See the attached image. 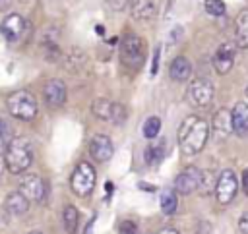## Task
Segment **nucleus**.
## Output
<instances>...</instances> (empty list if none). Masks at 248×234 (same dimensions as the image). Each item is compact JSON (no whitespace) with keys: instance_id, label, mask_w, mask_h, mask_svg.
Returning <instances> with one entry per match:
<instances>
[{"instance_id":"obj_1","label":"nucleus","mask_w":248,"mask_h":234,"mask_svg":"<svg viewBox=\"0 0 248 234\" xmlns=\"http://www.w3.org/2000/svg\"><path fill=\"white\" fill-rule=\"evenodd\" d=\"M209 126L200 116H186L178 128V145L184 155H196L205 147Z\"/></svg>"},{"instance_id":"obj_2","label":"nucleus","mask_w":248,"mask_h":234,"mask_svg":"<svg viewBox=\"0 0 248 234\" xmlns=\"http://www.w3.org/2000/svg\"><path fill=\"white\" fill-rule=\"evenodd\" d=\"M6 168L12 174L25 172L33 162V149L31 143L25 137H12V141L6 145Z\"/></svg>"},{"instance_id":"obj_3","label":"nucleus","mask_w":248,"mask_h":234,"mask_svg":"<svg viewBox=\"0 0 248 234\" xmlns=\"http://www.w3.org/2000/svg\"><path fill=\"white\" fill-rule=\"evenodd\" d=\"M6 106H8V112L17 120L27 122L37 116V99L33 97V93H29L25 89H19V91H14L12 95H8Z\"/></svg>"},{"instance_id":"obj_4","label":"nucleus","mask_w":248,"mask_h":234,"mask_svg":"<svg viewBox=\"0 0 248 234\" xmlns=\"http://www.w3.org/2000/svg\"><path fill=\"white\" fill-rule=\"evenodd\" d=\"M120 60L128 68H134V70L141 68V64L145 60V44L138 35H134V33L124 35L122 44H120Z\"/></svg>"},{"instance_id":"obj_5","label":"nucleus","mask_w":248,"mask_h":234,"mask_svg":"<svg viewBox=\"0 0 248 234\" xmlns=\"http://www.w3.org/2000/svg\"><path fill=\"white\" fill-rule=\"evenodd\" d=\"M95 182H97V172H95V168H93L89 162H85V161H81V162L74 168L72 178H70L72 191H74L76 195H79V197L89 195V193L93 191V188H95Z\"/></svg>"},{"instance_id":"obj_6","label":"nucleus","mask_w":248,"mask_h":234,"mask_svg":"<svg viewBox=\"0 0 248 234\" xmlns=\"http://www.w3.org/2000/svg\"><path fill=\"white\" fill-rule=\"evenodd\" d=\"M186 97L192 106H207L213 101V83L205 77H196L194 81H190Z\"/></svg>"},{"instance_id":"obj_7","label":"nucleus","mask_w":248,"mask_h":234,"mask_svg":"<svg viewBox=\"0 0 248 234\" xmlns=\"http://www.w3.org/2000/svg\"><path fill=\"white\" fill-rule=\"evenodd\" d=\"M202 180H203V174L198 166H186L174 178V191L182 193V195H188V193L196 191L202 186Z\"/></svg>"},{"instance_id":"obj_8","label":"nucleus","mask_w":248,"mask_h":234,"mask_svg":"<svg viewBox=\"0 0 248 234\" xmlns=\"http://www.w3.org/2000/svg\"><path fill=\"white\" fill-rule=\"evenodd\" d=\"M236 190H238V180L234 176L232 170H223L215 182V195H217V201L221 205H227L234 199L236 195Z\"/></svg>"},{"instance_id":"obj_9","label":"nucleus","mask_w":248,"mask_h":234,"mask_svg":"<svg viewBox=\"0 0 248 234\" xmlns=\"http://www.w3.org/2000/svg\"><path fill=\"white\" fill-rule=\"evenodd\" d=\"M19 191L29 201H43L46 193V184L39 174H25L19 182Z\"/></svg>"},{"instance_id":"obj_10","label":"nucleus","mask_w":248,"mask_h":234,"mask_svg":"<svg viewBox=\"0 0 248 234\" xmlns=\"http://www.w3.org/2000/svg\"><path fill=\"white\" fill-rule=\"evenodd\" d=\"M114 153V145L110 141L108 135H103V133H97L91 137L89 141V155L97 161V162H107Z\"/></svg>"},{"instance_id":"obj_11","label":"nucleus","mask_w":248,"mask_h":234,"mask_svg":"<svg viewBox=\"0 0 248 234\" xmlns=\"http://www.w3.org/2000/svg\"><path fill=\"white\" fill-rule=\"evenodd\" d=\"M234 46H236V44L223 43V44L215 50V54H213V68H215L217 73L223 75V73L231 72L232 62H234Z\"/></svg>"},{"instance_id":"obj_12","label":"nucleus","mask_w":248,"mask_h":234,"mask_svg":"<svg viewBox=\"0 0 248 234\" xmlns=\"http://www.w3.org/2000/svg\"><path fill=\"white\" fill-rule=\"evenodd\" d=\"M23 31H25V19L19 14H10L0 23V33L8 41H17L23 35Z\"/></svg>"},{"instance_id":"obj_13","label":"nucleus","mask_w":248,"mask_h":234,"mask_svg":"<svg viewBox=\"0 0 248 234\" xmlns=\"http://www.w3.org/2000/svg\"><path fill=\"white\" fill-rule=\"evenodd\" d=\"M43 95H45V101L48 106H62L66 102V85L64 81L60 79H50L45 89H43Z\"/></svg>"},{"instance_id":"obj_14","label":"nucleus","mask_w":248,"mask_h":234,"mask_svg":"<svg viewBox=\"0 0 248 234\" xmlns=\"http://www.w3.org/2000/svg\"><path fill=\"white\" fill-rule=\"evenodd\" d=\"M211 130H213V133H215L217 137H227V135L232 132V110L219 108V110L213 114Z\"/></svg>"},{"instance_id":"obj_15","label":"nucleus","mask_w":248,"mask_h":234,"mask_svg":"<svg viewBox=\"0 0 248 234\" xmlns=\"http://www.w3.org/2000/svg\"><path fill=\"white\" fill-rule=\"evenodd\" d=\"M232 132L240 137L248 135V102L240 101L232 108Z\"/></svg>"},{"instance_id":"obj_16","label":"nucleus","mask_w":248,"mask_h":234,"mask_svg":"<svg viewBox=\"0 0 248 234\" xmlns=\"http://www.w3.org/2000/svg\"><path fill=\"white\" fill-rule=\"evenodd\" d=\"M4 207H6V211L10 213V215H14V217H19V215H23V213H27V209H29V199L17 190V191H12V193H8V197H6V203H4Z\"/></svg>"},{"instance_id":"obj_17","label":"nucleus","mask_w":248,"mask_h":234,"mask_svg":"<svg viewBox=\"0 0 248 234\" xmlns=\"http://www.w3.org/2000/svg\"><path fill=\"white\" fill-rule=\"evenodd\" d=\"M192 73V64L186 56H176L169 66V75L174 81H186Z\"/></svg>"},{"instance_id":"obj_18","label":"nucleus","mask_w":248,"mask_h":234,"mask_svg":"<svg viewBox=\"0 0 248 234\" xmlns=\"http://www.w3.org/2000/svg\"><path fill=\"white\" fill-rule=\"evenodd\" d=\"M234 35H236V46L248 48V8L240 10V14L234 19Z\"/></svg>"},{"instance_id":"obj_19","label":"nucleus","mask_w":248,"mask_h":234,"mask_svg":"<svg viewBox=\"0 0 248 234\" xmlns=\"http://www.w3.org/2000/svg\"><path fill=\"white\" fill-rule=\"evenodd\" d=\"M132 15L136 19H151L155 15L153 0H132Z\"/></svg>"},{"instance_id":"obj_20","label":"nucleus","mask_w":248,"mask_h":234,"mask_svg":"<svg viewBox=\"0 0 248 234\" xmlns=\"http://www.w3.org/2000/svg\"><path fill=\"white\" fill-rule=\"evenodd\" d=\"M114 106H116V102H110L108 99H97V101L91 104V110H93V114H95L97 118H101V120H110V122H112V118H114Z\"/></svg>"},{"instance_id":"obj_21","label":"nucleus","mask_w":248,"mask_h":234,"mask_svg":"<svg viewBox=\"0 0 248 234\" xmlns=\"http://www.w3.org/2000/svg\"><path fill=\"white\" fill-rule=\"evenodd\" d=\"M78 222H79V213L74 205H66L64 213H62V224L66 228L68 234H76L78 232Z\"/></svg>"},{"instance_id":"obj_22","label":"nucleus","mask_w":248,"mask_h":234,"mask_svg":"<svg viewBox=\"0 0 248 234\" xmlns=\"http://www.w3.org/2000/svg\"><path fill=\"white\" fill-rule=\"evenodd\" d=\"M163 157H165V139L163 141H157V143H153V145H149L145 149V162L149 166L159 164L163 161Z\"/></svg>"},{"instance_id":"obj_23","label":"nucleus","mask_w":248,"mask_h":234,"mask_svg":"<svg viewBox=\"0 0 248 234\" xmlns=\"http://www.w3.org/2000/svg\"><path fill=\"white\" fill-rule=\"evenodd\" d=\"M159 203H161V211H163L165 215H169V217L174 215V211H176V207H178L176 191H174V190H163Z\"/></svg>"},{"instance_id":"obj_24","label":"nucleus","mask_w":248,"mask_h":234,"mask_svg":"<svg viewBox=\"0 0 248 234\" xmlns=\"http://www.w3.org/2000/svg\"><path fill=\"white\" fill-rule=\"evenodd\" d=\"M161 132V118L159 116H149L143 124V135L147 139H155Z\"/></svg>"},{"instance_id":"obj_25","label":"nucleus","mask_w":248,"mask_h":234,"mask_svg":"<svg viewBox=\"0 0 248 234\" xmlns=\"http://www.w3.org/2000/svg\"><path fill=\"white\" fill-rule=\"evenodd\" d=\"M203 8H205V12L209 15H215V17H219V15L225 14V2L223 0H205Z\"/></svg>"},{"instance_id":"obj_26","label":"nucleus","mask_w":248,"mask_h":234,"mask_svg":"<svg viewBox=\"0 0 248 234\" xmlns=\"http://www.w3.org/2000/svg\"><path fill=\"white\" fill-rule=\"evenodd\" d=\"M120 234H136V224L132 220L120 222Z\"/></svg>"},{"instance_id":"obj_27","label":"nucleus","mask_w":248,"mask_h":234,"mask_svg":"<svg viewBox=\"0 0 248 234\" xmlns=\"http://www.w3.org/2000/svg\"><path fill=\"white\" fill-rule=\"evenodd\" d=\"M128 2H130V0H107V4H108L112 10H116V12L124 10V8L128 6Z\"/></svg>"},{"instance_id":"obj_28","label":"nucleus","mask_w":248,"mask_h":234,"mask_svg":"<svg viewBox=\"0 0 248 234\" xmlns=\"http://www.w3.org/2000/svg\"><path fill=\"white\" fill-rule=\"evenodd\" d=\"M238 228H240L242 234H248V211L240 217V220H238Z\"/></svg>"},{"instance_id":"obj_29","label":"nucleus","mask_w":248,"mask_h":234,"mask_svg":"<svg viewBox=\"0 0 248 234\" xmlns=\"http://www.w3.org/2000/svg\"><path fill=\"white\" fill-rule=\"evenodd\" d=\"M159 70V48L155 50V56H153V66H151V73H157Z\"/></svg>"},{"instance_id":"obj_30","label":"nucleus","mask_w":248,"mask_h":234,"mask_svg":"<svg viewBox=\"0 0 248 234\" xmlns=\"http://www.w3.org/2000/svg\"><path fill=\"white\" fill-rule=\"evenodd\" d=\"M242 190L244 193H248V168L242 172Z\"/></svg>"},{"instance_id":"obj_31","label":"nucleus","mask_w":248,"mask_h":234,"mask_svg":"<svg viewBox=\"0 0 248 234\" xmlns=\"http://www.w3.org/2000/svg\"><path fill=\"white\" fill-rule=\"evenodd\" d=\"M159 234H180V232H178L176 228H170V226H167V228H163Z\"/></svg>"},{"instance_id":"obj_32","label":"nucleus","mask_w":248,"mask_h":234,"mask_svg":"<svg viewBox=\"0 0 248 234\" xmlns=\"http://www.w3.org/2000/svg\"><path fill=\"white\" fill-rule=\"evenodd\" d=\"M4 168H6V157L0 153V174L4 172Z\"/></svg>"},{"instance_id":"obj_33","label":"nucleus","mask_w":248,"mask_h":234,"mask_svg":"<svg viewBox=\"0 0 248 234\" xmlns=\"http://www.w3.org/2000/svg\"><path fill=\"white\" fill-rule=\"evenodd\" d=\"M10 6V0H0V10H6Z\"/></svg>"},{"instance_id":"obj_34","label":"nucleus","mask_w":248,"mask_h":234,"mask_svg":"<svg viewBox=\"0 0 248 234\" xmlns=\"http://www.w3.org/2000/svg\"><path fill=\"white\" fill-rule=\"evenodd\" d=\"M29 234H41V232H29Z\"/></svg>"},{"instance_id":"obj_35","label":"nucleus","mask_w":248,"mask_h":234,"mask_svg":"<svg viewBox=\"0 0 248 234\" xmlns=\"http://www.w3.org/2000/svg\"><path fill=\"white\" fill-rule=\"evenodd\" d=\"M23 2H29V0H23Z\"/></svg>"},{"instance_id":"obj_36","label":"nucleus","mask_w":248,"mask_h":234,"mask_svg":"<svg viewBox=\"0 0 248 234\" xmlns=\"http://www.w3.org/2000/svg\"><path fill=\"white\" fill-rule=\"evenodd\" d=\"M246 93H248V87H246Z\"/></svg>"}]
</instances>
